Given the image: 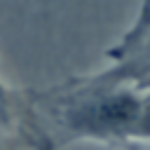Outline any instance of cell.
I'll list each match as a JSON object with an SVG mask.
<instances>
[{
    "label": "cell",
    "mask_w": 150,
    "mask_h": 150,
    "mask_svg": "<svg viewBox=\"0 0 150 150\" xmlns=\"http://www.w3.org/2000/svg\"><path fill=\"white\" fill-rule=\"evenodd\" d=\"M19 96L59 150L82 141L124 150L150 143V87L108 68Z\"/></svg>",
    "instance_id": "obj_1"
},
{
    "label": "cell",
    "mask_w": 150,
    "mask_h": 150,
    "mask_svg": "<svg viewBox=\"0 0 150 150\" xmlns=\"http://www.w3.org/2000/svg\"><path fill=\"white\" fill-rule=\"evenodd\" d=\"M148 35H150V0H141L134 21H131L129 28L122 33V38L108 49V59H110V63L122 61V59H124L127 54H131V52H134Z\"/></svg>",
    "instance_id": "obj_2"
},
{
    "label": "cell",
    "mask_w": 150,
    "mask_h": 150,
    "mask_svg": "<svg viewBox=\"0 0 150 150\" xmlns=\"http://www.w3.org/2000/svg\"><path fill=\"white\" fill-rule=\"evenodd\" d=\"M108 70H112L117 75H124V77H134V80L150 87V35L131 54H127L122 61L110 63Z\"/></svg>",
    "instance_id": "obj_3"
},
{
    "label": "cell",
    "mask_w": 150,
    "mask_h": 150,
    "mask_svg": "<svg viewBox=\"0 0 150 150\" xmlns=\"http://www.w3.org/2000/svg\"><path fill=\"white\" fill-rule=\"evenodd\" d=\"M129 150H150V143H143V145H134V148H129Z\"/></svg>",
    "instance_id": "obj_4"
}]
</instances>
